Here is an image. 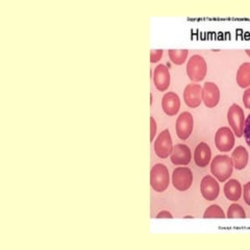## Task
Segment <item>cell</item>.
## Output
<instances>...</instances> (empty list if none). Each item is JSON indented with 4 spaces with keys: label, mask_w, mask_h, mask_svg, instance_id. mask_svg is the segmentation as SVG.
Masks as SVG:
<instances>
[{
    "label": "cell",
    "mask_w": 250,
    "mask_h": 250,
    "mask_svg": "<svg viewBox=\"0 0 250 250\" xmlns=\"http://www.w3.org/2000/svg\"><path fill=\"white\" fill-rule=\"evenodd\" d=\"M233 171V163L230 156L219 154L216 155L210 163V172L219 182L224 183L231 176Z\"/></svg>",
    "instance_id": "cell-1"
},
{
    "label": "cell",
    "mask_w": 250,
    "mask_h": 250,
    "mask_svg": "<svg viewBox=\"0 0 250 250\" xmlns=\"http://www.w3.org/2000/svg\"><path fill=\"white\" fill-rule=\"evenodd\" d=\"M170 184L168 168L164 164H156L150 171V186L155 192L162 193L167 190Z\"/></svg>",
    "instance_id": "cell-2"
},
{
    "label": "cell",
    "mask_w": 250,
    "mask_h": 250,
    "mask_svg": "<svg viewBox=\"0 0 250 250\" xmlns=\"http://www.w3.org/2000/svg\"><path fill=\"white\" fill-rule=\"evenodd\" d=\"M208 73V65L206 60L199 54H194L187 64V74L194 83L203 81Z\"/></svg>",
    "instance_id": "cell-3"
},
{
    "label": "cell",
    "mask_w": 250,
    "mask_h": 250,
    "mask_svg": "<svg viewBox=\"0 0 250 250\" xmlns=\"http://www.w3.org/2000/svg\"><path fill=\"white\" fill-rule=\"evenodd\" d=\"M245 120V114L242 107L237 104H231L228 112V121L234 136L238 138L243 136Z\"/></svg>",
    "instance_id": "cell-4"
},
{
    "label": "cell",
    "mask_w": 250,
    "mask_h": 250,
    "mask_svg": "<svg viewBox=\"0 0 250 250\" xmlns=\"http://www.w3.org/2000/svg\"><path fill=\"white\" fill-rule=\"evenodd\" d=\"M172 184L176 190L185 192L189 190L193 184V173L190 168L177 167L172 173Z\"/></svg>",
    "instance_id": "cell-5"
},
{
    "label": "cell",
    "mask_w": 250,
    "mask_h": 250,
    "mask_svg": "<svg viewBox=\"0 0 250 250\" xmlns=\"http://www.w3.org/2000/svg\"><path fill=\"white\" fill-rule=\"evenodd\" d=\"M234 134L231 128L228 126L220 127L215 135V145L216 148L221 152H229L232 150L234 146Z\"/></svg>",
    "instance_id": "cell-6"
},
{
    "label": "cell",
    "mask_w": 250,
    "mask_h": 250,
    "mask_svg": "<svg viewBox=\"0 0 250 250\" xmlns=\"http://www.w3.org/2000/svg\"><path fill=\"white\" fill-rule=\"evenodd\" d=\"M173 147L169 129L163 130L154 141V151L160 159H167L173 151Z\"/></svg>",
    "instance_id": "cell-7"
},
{
    "label": "cell",
    "mask_w": 250,
    "mask_h": 250,
    "mask_svg": "<svg viewBox=\"0 0 250 250\" xmlns=\"http://www.w3.org/2000/svg\"><path fill=\"white\" fill-rule=\"evenodd\" d=\"M193 125H194V119H193L192 114L189 112L182 113L177 117L176 124H175L177 137L183 141L189 139L190 136L192 135Z\"/></svg>",
    "instance_id": "cell-8"
},
{
    "label": "cell",
    "mask_w": 250,
    "mask_h": 250,
    "mask_svg": "<svg viewBox=\"0 0 250 250\" xmlns=\"http://www.w3.org/2000/svg\"><path fill=\"white\" fill-rule=\"evenodd\" d=\"M200 192L206 200L214 201L220 194V186L214 176L207 175L201 179Z\"/></svg>",
    "instance_id": "cell-9"
},
{
    "label": "cell",
    "mask_w": 250,
    "mask_h": 250,
    "mask_svg": "<svg viewBox=\"0 0 250 250\" xmlns=\"http://www.w3.org/2000/svg\"><path fill=\"white\" fill-rule=\"evenodd\" d=\"M185 104L191 107L196 108L202 103V87L198 83H189L184 90Z\"/></svg>",
    "instance_id": "cell-10"
},
{
    "label": "cell",
    "mask_w": 250,
    "mask_h": 250,
    "mask_svg": "<svg viewBox=\"0 0 250 250\" xmlns=\"http://www.w3.org/2000/svg\"><path fill=\"white\" fill-rule=\"evenodd\" d=\"M220 101V90L215 83L208 82L202 87V103L208 108L218 105Z\"/></svg>",
    "instance_id": "cell-11"
},
{
    "label": "cell",
    "mask_w": 250,
    "mask_h": 250,
    "mask_svg": "<svg viewBox=\"0 0 250 250\" xmlns=\"http://www.w3.org/2000/svg\"><path fill=\"white\" fill-rule=\"evenodd\" d=\"M170 83L171 76L169 69L164 64H159L153 71V83L155 88L160 92H165L170 87Z\"/></svg>",
    "instance_id": "cell-12"
},
{
    "label": "cell",
    "mask_w": 250,
    "mask_h": 250,
    "mask_svg": "<svg viewBox=\"0 0 250 250\" xmlns=\"http://www.w3.org/2000/svg\"><path fill=\"white\" fill-rule=\"evenodd\" d=\"M171 163L175 166H186L192 160L190 148L186 144H176L173 147V151L170 155Z\"/></svg>",
    "instance_id": "cell-13"
},
{
    "label": "cell",
    "mask_w": 250,
    "mask_h": 250,
    "mask_svg": "<svg viewBox=\"0 0 250 250\" xmlns=\"http://www.w3.org/2000/svg\"><path fill=\"white\" fill-rule=\"evenodd\" d=\"M162 108L167 116H175L181 108V99L175 92H167L162 99Z\"/></svg>",
    "instance_id": "cell-14"
},
{
    "label": "cell",
    "mask_w": 250,
    "mask_h": 250,
    "mask_svg": "<svg viewBox=\"0 0 250 250\" xmlns=\"http://www.w3.org/2000/svg\"><path fill=\"white\" fill-rule=\"evenodd\" d=\"M212 160V150L206 142H200L194 151L195 164L200 168H206Z\"/></svg>",
    "instance_id": "cell-15"
},
{
    "label": "cell",
    "mask_w": 250,
    "mask_h": 250,
    "mask_svg": "<svg viewBox=\"0 0 250 250\" xmlns=\"http://www.w3.org/2000/svg\"><path fill=\"white\" fill-rule=\"evenodd\" d=\"M231 160L233 163V167L237 170L245 169L249 161V154L246 148L243 146L236 147V149L233 150L231 154Z\"/></svg>",
    "instance_id": "cell-16"
},
{
    "label": "cell",
    "mask_w": 250,
    "mask_h": 250,
    "mask_svg": "<svg viewBox=\"0 0 250 250\" xmlns=\"http://www.w3.org/2000/svg\"><path fill=\"white\" fill-rule=\"evenodd\" d=\"M224 195L230 201H238L242 196V186L237 179H230L224 185Z\"/></svg>",
    "instance_id": "cell-17"
},
{
    "label": "cell",
    "mask_w": 250,
    "mask_h": 250,
    "mask_svg": "<svg viewBox=\"0 0 250 250\" xmlns=\"http://www.w3.org/2000/svg\"><path fill=\"white\" fill-rule=\"evenodd\" d=\"M236 80L240 88L247 89L250 87V62H243L239 67Z\"/></svg>",
    "instance_id": "cell-18"
},
{
    "label": "cell",
    "mask_w": 250,
    "mask_h": 250,
    "mask_svg": "<svg viewBox=\"0 0 250 250\" xmlns=\"http://www.w3.org/2000/svg\"><path fill=\"white\" fill-rule=\"evenodd\" d=\"M169 54V59L170 61L173 62L175 65H183L188 59V54H189V51L187 49H170L168 51Z\"/></svg>",
    "instance_id": "cell-19"
},
{
    "label": "cell",
    "mask_w": 250,
    "mask_h": 250,
    "mask_svg": "<svg viewBox=\"0 0 250 250\" xmlns=\"http://www.w3.org/2000/svg\"><path fill=\"white\" fill-rule=\"evenodd\" d=\"M226 217L229 219H244L246 218V213L244 208L238 205V203H232L229 208Z\"/></svg>",
    "instance_id": "cell-20"
},
{
    "label": "cell",
    "mask_w": 250,
    "mask_h": 250,
    "mask_svg": "<svg viewBox=\"0 0 250 250\" xmlns=\"http://www.w3.org/2000/svg\"><path fill=\"white\" fill-rule=\"evenodd\" d=\"M203 218H206V219H209V218L224 219L225 214H224L223 209L220 207L217 206V205H212L206 209L205 214H203Z\"/></svg>",
    "instance_id": "cell-21"
},
{
    "label": "cell",
    "mask_w": 250,
    "mask_h": 250,
    "mask_svg": "<svg viewBox=\"0 0 250 250\" xmlns=\"http://www.w3.org/2000/svg\"><path fill=\"white\" fill-rule=\"evenodd\" d=\"M243 136L245 138L246 143L250 147V113H249V115L247 116V118L245 120V126H244Z\"/></svg>",
    "instance_id": "cell-22"
},
{
    "label": "cell",
    "mask_w": 250,
    "mask_h": 250,
    "mask_svg": "<svg viewBox=\"0 0 250 250\" xmlns=\"http://www.w3.org/2000/svg\"><path fill=\"white\" fill-rule=\"evenodd\" d=\"M163 53H164V51L162 49L151 50L150 51V62H152V64L158 62L163 58Z\"/></svg>",
    "instance_id": "cell-23"
},
{
    "label": "cell",
    "mask_w": 250,
    "mask_h": 250,
    "mask_svg": "<svg viewBox=\"0 0 250 250\" xmlns=\"http://www.w3.org/2000/svg\"><path fill=\"white\" fill-rule=\"evenodd\" d=\"M243 198L246 205L250 206V182L245 184L243 187Z\"/></svg>",
    "instance_id": "cell-24"
},
{
    "label": "cell",
    "mask_w": 250,
    "mask_h": 250,
    "mask_svg": "<svg viewBox=\"0 0 250 250\" xmlns=\"http://www.w3.org/2000/svg\"><path fill=\"white\" fill-rule=\"evenodd\" d=\"M243 104L246 108L250 109V87L247 88L243 93Z\"/></svg>",
    "instance_id": "cell-25"
},
{
    "label": "cell",
    "mask_w": 250,
    "mask_h": 250,
    "mask_svg": "<svg viewBox=\"0 0 250 250\" xmlns=\"http://www.w3.org/2000/svg\"><path fill=\"white\" fill-rule=\"evenodd\" d=\"M156 135V122L153 117H150V142L154 140Z\"/></svg>",
    "instance_id": "cell-26"
},
{
    "label": "cell",
    "mask_w": 250,
    "mask_h": 250,
    "mask_svg": "<svg viewBox=\"0 0 250 250\" xmlns=\"http://www.w3.org/2000/svg\"><path fill=\"white\" fill-rule=\"evenodd\" d=\"M156 218L158 219H162V218H173V216H172V214L170 212H168V210H162V212H160L158 215H156Z\"/></svg>",
    "instance_id": "cell-27"
},
{
    "label": "cell",
    "mask_w": 250,
    "mask_h": 250,
    "mask_svg": "<svg viewBox=\"0 0 250 250\" xmlns=\"http://www.w3.org/2000/svg\"><path fill=\"white\" fill-rule=\"evenodd\" d=\"M245 52H246V54L248 57H250V50L249 49H247V50H245Z\"/></svg>",
    "instance_id": "cell-28"
}]
</instances>
